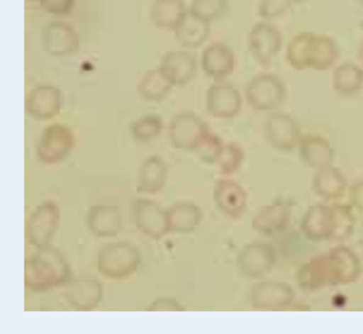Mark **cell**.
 Returning a JSON list of instances; mask_svg holds the SVG:
<instances>
[{
	"instance_id": "cell-28",
	"label": "cell",
	"mask_w": 363,
	"mask_h": 334,
	"mask_svg": "<svg viewBox=\"0 0 363 334\" xmlns=\"http://www.w3.org/2000/svg\"><path fill=\"white\" fill-rule=\"evenodd\" d=\"M333 89L342 97H354L363 89V68L353 62H344L335 68Z\"/></svg>"
},
{
	"instance_id": "cell-20",
	"label": "cell",
	"mask_w": 363,
	"mask_h": 334,
	"mask_svg": "<svg viewBox=\"0 0 363 334\" xmlns=\"http://www.w3.org/2000/svg\"><path fill=\"white\" fill-rule=\"evenodd\" d=\"M291 207L285 200H274L271 204L264 206L252 221L253 228L264 236H274L281 232L289 224Z\"/></svg>"
},
{
	"instance_id": "cell-33",
	"label": "cell",
	"mask_w": 363,
	"mask_h": 334,
	"mask_svg": "<svg viewBox=\"0 0 363 334\" xmlns=\"http://www.w3.org/2000/svg\"><path fill=\"white\" fill-rule=\"evenodd\" d=\"M313 35L315 33L312 32H301L289 43L286 50V61L295 70L303 72L309 68V48Z\"/></svg>"
},
{
	"instance_id": "cell-8",
	"label": "cell",
	"mask_w": 363,
	"mask_h": 334,
	"mask_svg": "<svg viewBox=\"0 0 363 334\" xmlns=\"http://www.w3.org/2000/svg\"><path fill=\"white\" fill-rule=\"evenodd\" d=\"M277 263L276 248L265 242H250L238 255V269L247 279H264Z\"/></svg>"
},
{
	"instance_id": "cell-27",
	"label": "cell",
	"mask_w": 363,
	"mask_h": 334,
	"mask_svg": "<svg viewBox=\"0 0 363 334\" xmlns=\"http://www.w3.org/2000/svg\"><path fill=\"white\" fill-rule=\"evenodd\" d=\"M339 57L337 43L327 35H313L309 48V68L316 72H327Z\"/></svg>"
},
{
	"instance_id": "cell-23",
	"label": "cell",
	"mask_w": 363,
	"mask_h": 334,
	"mask_svg": "<svg viewBox=\"0 0 363 334\" xmlns=\"http://www.w3.org/2000/svg\"><path fill=\"white\" fill-rule=\"evenodd\" d=\"M168 179V165L162 157L156 155L144 159L138 169V192L157 194Z\"/></svg>"
},
{
	"instance_id": "cell-2",
	"label": "cell",
	"mask_w": 363,
	"mask_h": 334,
	"mask_svg": "<svg viewBox=\"0 0 363 334\" xmlns=\"http://www.w3.org/2000/svg\"><path fill=\"white\" fill-rule=\"evenodd\" d=\"M72 280V269L62 252L52 247L40 248L35 256L25 260V287L41 294Z\"/></svg>"
},
{
	"instance_id": "cell-4",
	"label": "cell",
	"mask_w": 363,
	"mask_h": 334,
	"mask_svg": "<svg viewBox=\"0 0 363 334\" xmlns=\"http://www.w3.org/2000/svg\"><path fill=\"white\" fill-rule=\"evenodd\" d=\"M245 99L257 112H274L286 99V87L274 74H257L247 84Z\"/></svg>"
},
{
	"instance_id": "cell-36",
	"label": "cell",
	"mask_w": 363,
	"mask_h": 334,
	"mask_svg": "<svg viewBox=\"0 0 363 334\" xmlns=\"http://www.w3.org/2000/svg\"><path fill=\"white\" fill-rule=\"evenodd\" d=\"M244 159H245L244 150L238 144L230 143V144L223 145L215 165L218 167V169L224 176H230L242 167Z\"/></svg>"
},
{
	"instance_id": "cell-34",
	"label": "cell",
	"mask_w": 363,
	"mask_h": 334,
	"mask_svg": "<svg viewBox=\"0 0 363 334\" xmlns=\"http://www.w3.org/2000/svg\"><path fill=\"white\" fill-rule=\"evenodd\" d=\"M164 129V121L157 115H145L130 124V135L140 143L156 140Z\"/></svg>"
},
{
	"instance_id": "cell-16",
	"label": "cell",
	"mask_w": 363,
	"mask_h": 334,
	"mask_svg": "<svg viewBox=\"0 0 363 334\" xmlns=\"http://www.w3.org/2000/svg\"><path fill=\"white\" fill-rule=\"evenodd\" d=\"M67 303L79 312H91L100 306L104 299V284L93 277L72 279L64 292Z\"/></svg>"
},
{
	"instance_id": "cell-12",
	"label": "cell",
	"mask_w": 363,
	"mask_h": 334,
	"mask_svg": "<svg viewBox=\"0 0 363 334\" xmlns=\"http://www.w3.org/2000/svg\"><path fill=\"white\" fill-rule=\"evenodd\" d=\"M281 44L283 37L280 30L267 20L256 23L248 33L250 53L262 67H268L280 52Z\"/></svg>"
},
{
	"instance_id": "cell-15",
	"label": "cell",
	"mask_w": 363,
	"mask_h": 334,
	"mask_svg": "<svg viewBox=\"0 0 363 334\" xmlns=\"http://www.w3.org/2000/svg\"><path fill=\"white\" fill-rule=\"evenodd\" d=\"M81 37L65 21L48 23L43 29V48L52 56H68L79 50Z\"/></svg>"
},
{
	"instance_id": "cell-42",
	"label": "cell",
	"mask_w": 363,
	"mask_h": 334,
	"mask_svg": "<svg viewBox=\"0 0 363 334\" xmlns=\"http://www.w3.org/2000/svg\"><path fill=\"white\" fill-rule=\"evenodd\" d=\"M357 56H359V61L362 62V65H363V43L360 44V48H359V53H357Z\"/></svg>"
},
{
	"instance_id": "cell-17",
	"label": "cell",
	"mask_w": 363,
	"mask_h": 334,
	"mask_svg": "<svg viewBox=\"0 0 363 334\" xmlns=\"http://www.w3.org/2000/svg\"><path fill=\"white\" fill-rule=\"evenodd\" d=\"M247 191L230 179H220L213 187V203L227 218L238 220L247 209Z\"/></svg>"
},
{
	"instance_id": "cell-6",
	"label": "cell",
	"mask_w": 363,
	"mask_h": 334,
	"mask_svg": "<svg viewBox=\"0 0 363 334\" xmlns=\"http://www.w3.org/2000/svg\"><path fill=\"white\" fill-rule=\"evenodd\" d=\"M61 211L55 201H43L35 207L26 224L28 242L37 250L50 247V242L60 227Z\"/></svg>"
},
{
	"instance_id": "cell-43",
	"label": "cell",
	"mask_w": 363,
	"mask_h": 334,
	"mask_svg": "<svg viewBox=\"0 0 363 334\" xmlns=\"http://www.w3.org/2000/svg\"><path fill=\"white\" fill-rule=\"evenodd\" d=\"M26 2H37V0H26Z\"/></svg>"
},
{
	"instance_id": "cell-7",
	"label": "cell",
	"mask_w": 363,
	"mask_h": 334,
	"mask_svg": "<svg viewBox=\"0 0 363 334\" xmlns=\"http://www.w3.org/2000/svg\"><path fill=\"white\" fill-rule=\"evenodd\" d=\"M209 132V126L199 115L180 112L169 123L168 138L174 148L182 152H196Z\"/></svg>"
},
{
	"instance_id": "cell-35",
	"label": "cell",
	"mask_w": 363,
	"mask_h": 334,
	"mask_svg": "<svg viewBox=\"0 0 363 334\" xmlns=\"http://www.w3.org/2000/svg\"><path fill=\"white\" fill-rule=\"evenodd\" d=\"M227 6H229L227 0H194L189 6V14L211 25L212 21L225 14Z\"/></svg>"
},
{
	"instance_id": "cell-45",
	"label": "cell",
	"mask_w": 363,
	"mask_h": 334,
	"mask_svg": "<svg viewBox=\"0 0 363 334\" xmlns=\"http://www.w3.org/2000/svg\"><path fill=\"white\" fill-rule=\"evenodd\" d=\"M360 28H362V29H363V21H362V25H360Z\"/></svg>"
},
{
	"instance_id": "cell-38",
	"label": "cell",
	"mask_w": 363,
	"mask_h": 334,
	"mask_svg": "<svg viewBox=\"0 0 363 334\" xmlns=\"http://www.w3.org/2000/svg\"><path fill=\"white\" fill-rule=\"evenodd\" d=\"M298 2L300 0H260L259 16L267 21L279 18Z\"/></svg>"
},
{
	"instance_id": "cell-30",
	"label": "cell",
	"mask_w": 363,
	"mask_h": 334,
	"mask_svg": "<svg viewBox=\"0 0 363 334\" xmlns=\"http://www.w3.org/2000/svg\"><path fill=\"white\" fill-rule=\"evenodd\" d=\"M328 221H330V206L316 203L306 211L301 221V230L306 238L311 240H327Z\"/></svg>"
},
{
	"instance_id": "cell-21",
	"label": "cell",
	"mask_w": 363,
	"mask_h": 334,
	"mask_svg": "<svg viewBox=\"0 0 363 334\" xmlns=\"http://www.w3.org/2000/svg\"><path fill=\"white\" fill-rule=\"evenodd\" d=\"M298 155L303 162L312 169H321L333 165L335 150L332 143L320 135L301 136Z\"/></svg>"
},
{
	"instance_id": "cell-13",
	"label": "cell",
	"mask_w": 363,
	"mask_h": 334,
	"mask_svg": "<svg viewBox=\"0 0 363 334\" xmlns=\"http://www.w3.org/2000/svg\"><path fill=\"white\" fill-rule=\"evenodd\" d=\"M267 141L280 152H291L297 148L301 140L300 126L292 115L272 112L265 123Z\"/></svg>"
},
{
	"instance_id": "cell-24",
	"label": "cell",
	"mask_w": 363,
	"mask_h": 334,
	"mask_svg": "<svg viewBox=\"0 0 363 334\" xmlns=\"http://www.w3.org/2000/svg\"><path fill=\"white\" fill-rule=\"evenodd\" d=\"M203 220V212L196 203L179 201L168 209L169 233L188 235L196 232Z\"/></svg>"
},
{
	"instance_id": "cell-22",
	"label": "cell",
	"mask_w": 363,
	"mask_h": 334,
	"mask_svg": "<svg viewBox=\"0 0 363 334\" xmlns=\"http://www.w3.org/2000/svg\"><path fill=\"white\" fill-rule=\"evenodd\" d=\"M86 226L96 238H116L121 232V213L116 206H93L86 216Z\"/></svg>"
},
{
	"instance_id": "cell-41",
	"label": "cell",
	"mask_w": 363,
	"mask_h": 334,
	"mask_svg": "<svg viewBox=\"0 0 363 334\" xmlns=\"http://www.w3.org/2000/svg\"><path fill=\"white\" fill-rule=\"evenodd\" d=\"M350 201L351 206L363 212V182H356L350 188Z\"/></svg>"
},
{
	"instance_id": "cell-5",
	"label": "cell",
	"mask_w": 363,
	"mask_h": 334,
	"mask_svg": "<svg viewBox=\"0 0 363 334\" xmlns=\"http://www.w3.org/2000/svg\"><path fill=\"white\" fill-rule=\"evenodd\" d=\"M76 144L74 133L64 124H50L41 132L35 152L43 164H60L73 152Z\"/></svg>"
},
{
	"instance_id": "cell-1",
	"label": "cell",
	"mask_w": 363,
	"mask_h": 334,
	"mask_svg": "<svg viewBox=\"0 0 363 334\" xmlns=\"http://www.w3.org/2000/svg\"><path fill=\"white\" fill-rule=\"evenodd\" d=\"M360 274L362 263L356 252L347 247H336L304 263L295 279L303 291L313 292L324 287L354 283Z\"/></svg>"
},
{
	"instance_id": "cell-29",
	"label": "cell",
	"mask_w": 363,
	"mask_h": 334,
	"mask_svg": "<svg viewBox=\"0 0 363 334\" xmlns=\"http://www.w3.org/2000/svg\"><path fill=\"white\" fill-rule=\"evenodd\" d=\"M356 218L353 206L335 203L330 206V221H328L327 240L344 242L354 232Z\"/></svg>"
},
{
	"instance_id": "cell-14",
	"label": "cell",
	"mask_w": 363,
	"mask_h": 334,
	"mask_svg": "<svg viewBox=\"0 0 363 334\" xmlns=\"http://www.w3.org/2000/svg\"><path fill=\"white\" fill-rule=\"evenodd\" d=\"M62 108V93L58 87L41 84L28 94L25 109L29 117L38 121L55 118Z\"/></svg>"
},
{
	"instance_id": "cell-25",
	"label": "cell",
	"mask_w": 363,
	"mask_h": 334,
	"mask_svg": "<svg viewBox=\"0 0 363 334\" xmlns=\"http://www.w3.org/2000/svg\"><path fill=\"white\" fill-rule=\"evenodd\" d=\"M313 192L324 200H337L347 191V179L339 168L330 165L316 169L312 180Z\"/></svg>"
},
{
	"instance_id": "cell-10",
	"label": "cell",
	"mask_w": 363,
	"mask_h": 334,
	"mask_svg": "<svg viewBox=\"0 0 363 334\" xmlns=\"http://www.w3.org/2000/svg\"><path fill=\"white\" fill-rule=\"evenodd\" d=\"M250 303L255 310H291L295 304V292L288 283L281 282H259L252 287Z\"/></svg>"
},
{
	"instance_id": "cell-11",
	"label": "cell",
	"mask_w": 363,
	"mask_h": 334,
	"mask_svg": "<svg viewBox=\"0 0 363 334\" xmlns=\"http://www.w3.org/2000/svg\"><path fill=\"white\" fill-rule=\"evenodd\" d=\"M206 109L215 118H235L242 109V96L240 89L225 80H215L208 88Z\"/></svg>"
},
{
	"instance_id": "cell-39",
	"label": "cell",
	"mask_w": 363,
	"mask_h": 334,
	"mask_svg": "<svg viewBox=\"0 0 363 334\" xmlns=\"http://www.w3.org/2000/svg\"><path fill=\"white\" fill-rule=\"evenodd\" d=\"M76 0H40L45 13L52 16H68L74 8Z\"/></svg>"
},
{
	"instance_id": "cell-37",
	"label": "cell",
	"mask_w": 363,
	"mask_h": 334,
	"mask_svg": "<svg viewBox=\"0 0 363 334\" xmlns=\"http://www.w3.org/2000/svg\"><path fill=\"white\" fill-rule=\"evenodd\" d=\"M224 143L218 135H215L213 132H209L208 136L204 138L199 148L196 150V153L199 155L200 160L204 164H215L217 162V157L221 152Z\"/></svg>"
},
{
	"instance_id": "cell-19",
	"label": "cell",
	"mask_w": 363,
	"mask_h": 334,
	"mask_svg": "<svg viewBox=\"0 0 363 334\" xmlns=\"http://www.w3.org/2000/svg\"><path fill=\"white\" fill-rule=\"evenodd\" d=\"M201 70L213 80H224L233 73L235 53L224 43H212L201 53Z\"/></svg>"
},
{
	"instance_id": "cell-31",
	"label": "cell",
	"mask_w": 363,
	"mask_h": 334,
	"mask_svg": "<svg viewBox=\"0 0 363 334\" xmlns=\"http://www.w3.org/2000/svg\"><path fill=\"white\" fill-rule=\"evenodd\" d=\"M211 35V25L204 23L189 13L186 18L180 23V26L174 30L176 41L185 49H199L206 43Z\"/></svg>"
},
{
	"instance_id": "cell-44",
	"label": "cell",
	"mask_w": 363,
	"mask_h": 334,
	"mask_svg": "<svg viewBox=\"0 0 363 334\" xmlns=\"http://www.w3.org/2000/svg\"><path fill=\"white\" fill-rule=\"evenodd\" d=\"M357 2H359L360 5H363V0H357Z\"/></svg>"
},
{
	"instance_id": "cell-32",
	"label": "cell",
	"mask_w": 363,
	"mask_h": 334,
	"mask_svg": "<svg viewBox=\"0 0 363 334\" xmlns=\"http://www.w3.org/2000/svg\"><path fill=\"white\" fill-rule=\"evenodd\" d=\"M173 88L174 84L172 82V79L161 70V67H157L141 77L138 93L147 101H161L172 93Z\"/></svg>"
},
{
	"instance_id": "cell-9",
	"label": "cell",
	"mask_w": 363,
	"mask_h": 334,
	"mask_svg": "<svg viewBox=\"0 0 363 334\" xmlns=\"http://www.w3.org/2000/svg\"><path fill=\"white\" fill-rule=\"evenodd\" d=\"M132 215L136 228L150 239H162L169 233L168 209L157 201L149 199L135 200L132 206Z\"/></svg>"
},
{
	"instance_id": "cell-18",
	"label": "cell",
	"mask_w": 363,
	"mask_h": 334,
	"mask_svg": "<svg viewBox=\"0 0 363 334\" xmlns=\"http://www.w3.org/2000/svg\"><path fill=\"white\" fill-rule=\"evenodd\" d=\"M159 67L179 88L186 87L197 76V57L191 50L167 52Z\"/></svg>"
},
{
	"instance_id": "cell-40",
	"label": "cell",
	"mask_w": 363,
	"mask_h": 334,
	"mask_svg": "<svg viewBox=\"0 0 363 334\" xmlns=\"http://www.w3.org/2000/svg\"><path fill=\"white\" fill-rule=\"evenodd\" d=\"M150 312H182L184 307L177 301L176 298L172 296H161L155 299L149 307Z\"/></svg>"
},
{
	"instance_id": "cell-26",
	"label": "cell",
	"mask_w": 363,
	"mask_h": 334,
	"mask_svg": "<svg viewBox=\"0 0 363 334\" xmlns=\"http://www.w3.org/2000/svg\"><path fill=\"white\" fill-rule=\"evenodd\" d=\"M188 13L184 0H156L152 6V20L156 28L174 32Z\"/></svg>"
},
{
	"instance_id": "cell-3",
	"label": "cell",
	"mask_w": 363,
	"mask_h": 334,
	"mask_svg": "<svg viewBox=\"0 0 363 334\" xmlns=\"http://www.w3.org/2000/svg\"><path fill=\"white\" fill-rule=\"evenodd\" d=\"M140 250L128 240L106 244L97 255V269L109 280L129 279L140 268Z\"/></svg>"
}]
</instances>
